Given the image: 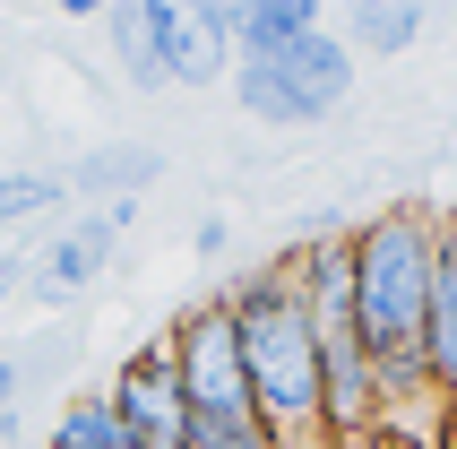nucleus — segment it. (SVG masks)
<instances>
[{"label": "nucleus", "mask_w": 457, "mask_h": 449, "mask_svg": "<svg viewBox=\"0 0 457 449\" xmlns=\"http://www.w3.org/2000/svg\"><path fill=\"white\" fill-rule=\"evenodd\" d=\"M104 406H112V424L129 432V449H164L181 441V380H173V354H164V337L138 354H121V372L104 380Z\"/></svg>", "instance_id": "6"}, {"label": "nucleus", "mask_w": 457, "mask_h": 449, "mask_svg": "<svg viewBox=\"0 0 457 449\" xmlns=\"http://www.w3.org/2000/svg\"><path fill=\"white\" fill-rule=\"evenodd\" d=\"M104 44H112V70H121L129 96H173L164 35H155V0H112V9H104Z\"/></svg>", "instance_id": "10"}, {"label": "nucleus", "mask_w": 457, "mask_h": 449, "mask_svg": "<svg viewBox=\"0 0 457 449\" xmlns=\"http://www.w3.org/2000/svg\"><path fill=\"white\" fill-rule=\"evenodd\" d=\"M423 380L457 406V208H440L432 250V311H423Z\"/></svg>", "instance_id": "9"}, {"label": "nucleus", "mask_w": 457, "mask_h": 449, "mask_svg": "<svg viewBox=\"0 0 457 449\" xmlns=\"http://www.w3.org/2000/svg\"><path fill=\"white\" fill-rule=\"evenodd\" d=\"M44 449H129V432L112 424L104 389H87V398H70L61 415H52V441H44Z\"/></svg>", "instance_id": "14"}, {"label": "nucleus", "mask_w": 457, "mask_h": 449, "mask_svg": "<svg viewBox=\"0 0 457 449\" xmlns=\"http://www.w3.org/2000/svg\"><path fill=\"white\" fill-rule=\"evenodd\" d=\"M190 242H199V250H207V259H216V250H225V242H233V224H225V216H199V233H190Z\"/></svg>", "instance_id": "17"}, {"label": "nucleus", "mask_w": 457, "mask_h": 449, "mask_svg": "<svg viewBox=\"0 0 457 449\" xmlns=\"http://www.w3.org/2000/svg\"><path fill=\"white\" fill-rule=\"evenodd\" d=\"M320 0H233V61H259V52H285L320 35Z\"/></svg>", "instance_id": "13"}, {"label": "nucleus", "mask_w": 457, "mask_h": 449, "mask_svg": "<svg viewBox=\"0 0 457 449\" xmlns=\"http://www.w3.org/2000/svg\"><path fill=\"white\" fill-rule=\"evenodd\" d=\"M320 432H328V441L380 432V363L362 354L354 328H328V337H320Z\"/></svg>", "instance_id": "8"}, {"label": "nucleus", "mask_w": 457, "mask_h": 449, "mask_svg": "<svg viewBox=\"0 0 457 449\" xmlns=\"http://www.w3.org/2000/svg\"><path fill=\"white\" fill-rule=\"evenodd\" d=\"M155 35H164V78L173 87H216L233 78V0H155Z\"/></svg>", "instance_id": "7"}, {"label": "nucleus", "mask_w": 457, "mask_h": 449, "mask_svg": "<svg viewBox=\"0 0 457 449\" xmlns=\"http://www.w3.org/2000/svg\"><path fill=\"white\" fill-rule=\"evenodd\" d=\"M9 294H26V259H18V250H0V302H9Z\"/></svg>", "instance_id": "19"}, {"label": "nucleus", "mask_w": 457, "mask_h": 449, "mask_svg": "<svg viewBox=\"0 0 457 449\" xmlns=\"http://www.w3.org/2000/svg\"><path fill=\"white\" fill-rule=\"evenodd\" d=\"M164 449H181V441H164Z\"/></svg>", "instance_id": "20"}, {"label": "nucleus", "mask_w": 457, "mask_h": 449, "mask_svg": "<svg viewBox=\"0 0 457 449\" xmlns=\"http://www.w3.org/2000/svg\"><path fill=\"white\" fill-rule=\"evenodd\" d=\"M354 52L337 44V26H320V35H303V44L285 52H259V61H233V104L251 113V122L268 130H320L328 113H345V96H354Z\"/></svg>", "instance_id": "3"}, {"label": "nucleus", "mask_w": 457, "mask_h": 449, "mask_svg": "<svg viewBox=\"0 0 457 449\" xmlns=\"http://www.w3.org/2000/svg\"><path fill=\"white\" fill-rule=\"evenodd\" d=\"M181 449H277V432L259 415H207V406H190L181 415Z\"/></svg>", "instance_id": "16"}, {"label": "nucleus", "mask_w": 457, "mask_h": 449, "mask_svg": "<svg viewBox=\"0 0 457 449\" xmlns=\"http://www.w3.org/2000/svg\"><path fill=\"white\" fill-rule=\"evenodd\" d=\"M129 224H138V199H112V208H87V216L61 224V233H44V250L26 259V294H35V302L96 294V276L112 268V250H121Z\"/></svg>", "instance_id": "5"}, {"label": "nucleus", "mask_w": 457, "mask_h": 449, "mask_svg": "<svg viewBox=\"0 0 457 449\" xmlns=\"http://www.w3.org/2000/svg\"><path fill=\"white\" fill-rule=\"evenodd\" d=\"M61 182H70V199L112 208V199H138L147 182H164V156H155V148H138V139H121V148H87Z\"/></svg>", "instance_id": "11"}, {"label": "nucleus", "mask_w": 457, "mask_h": 449, "mask_svg": "<svg viewBox=\"0 0 457 449\" xmlns=\"http://www.w3.org/2000/svg\"><path fill=\"white\" fill-rule=\"evenodd\" d=\"M233 337H242V380H251V415L277 432V449H311L320 432V320H311L303 285L285 259H259L225 285Z\"/></svg>", "instance_id": "2"}, {"label": "nucleus", "mask_w": 457, "mask_h": 449, "mask_svg": "<svg viewBox=\"0 0 457 449\" xmlns=\"http://www.w3.org/2000/svg\"><path fill=\"white\" fill-rule=\"evenodd\" d=\"M18 380H26V363H18V354H0V424H9V398H18Z\"/></svg>", "instance_id": "18"}, {"label": "nucleus", "mask_w": 457, "mask_h": 449, "mask_svg": "<svg viewBox=\"0 0 457 449\" xmlns=\"http://www.w3.org/2000/svg\"><path fill=\"white\" fill-rule=\"evenodd\" d=\"M52 208H70V182L61 174H0V233H18V224H35V216H52Z\"/></svg>", "instance_id": "15"}, {"label": "nucleus", "mask_w": 457, "mask_h": 449, "mask_svg": "<svg viewBox=\"0 0 457 449\" xmlns=\"http://www.w3.org/2000/svg\"><path fill=\"white\" fill-rule=\"evenodd\" d=\"M164 354H173L181 406H207V415H251V380H242V337H233L225 294L190 302L173 328H164Z\"/></svg>", "instance_id": "4"}, {"label": "nucleus", "mask_w": 457, "mask_h": 449, "mask_svg": "<svg viewBox=\"0 0 457 449\" xmlns=\"http://www.w3.org/2000/svg\"><path fill=\"white\" fill-rule=\"evenodd\" d=\"M354 233V337L380 363V406L432 389L423 380V311H432V250H440V208H371Z\"/></svg>", "instance_id": "1"}, {"label": "nucleus", "mask_w": 457, "mask_h": 449, "mask_svg": "<svg viewBox=\"0 0 457 449\" xmlns=\"http://www.w3.org/2000/svg\"><path fill=\"white\" fill-rule=\"evenodd\" d=\"M423 0H354L345 9V26H337V44L354 52V61H397V52L423 44Z\"/></svg>", "instance_id": "12"}]
</instances>
